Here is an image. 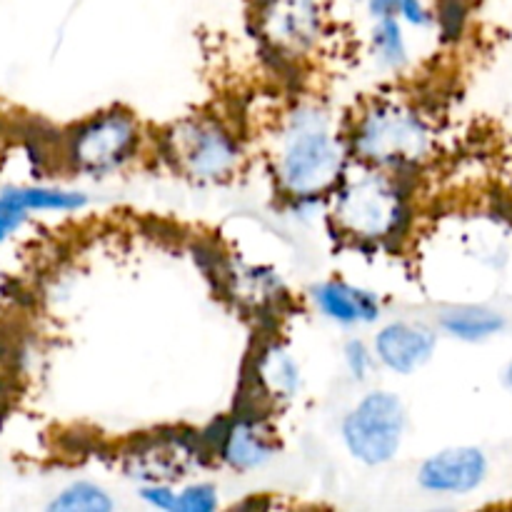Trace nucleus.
<instances>
[{"instance_id":"obj_9","label":"nucleus","mask_w":512,"mask_h":512,"mask_svg":"<svg viewBox=\"0 0 512 512\" xmlns=\"http://www.w3.org/2000/svg\"><path fill=\"white\" fill-rule=\"evenodd\" d=\"M438 333L418 320H393L373 338L375 358L383 368L398 375H413L433 358Z\"/></svg>"},{"instance_id":"obj_4","label":"nucleus","mask_w":512,"mask_h":512,"mask_svg":"<svg viewBox=\"0 0 512 512\" xmlns=\"http://www.w3.org/2000/svg\"><path fill=\"white\" fill-rule=\"evenodd\" d=\"M163 155L175 173L195 183H225L243 165V148L215 118H185L163 135Z\"/></svg>"},{"instance_id":"obj_8","label":"nucleus","mask_w":512,"mask_h":512,"mask_svg":"<svg viewBox=\"0 0 512 512\" xmlns=\"http://www.w3.org/2000/svg\"><path fill=\"white\" fill-rule=\"evenodd\" d=\"M488 478V458L480 448L460 445L425 458L418 468V485L433 495H468Z\"/></svg>"},{"instance_id":"obj_14","label":"nucleus","mask_w":512,"mask_h":512,"mask_svg":"<svg viewBox=\"0 0 512 512\" xmlns=\"http://www.w3.org/2000/svg\"><path fill=\"white\" fill-rule=\"evenodd\" d=\"M438 325L450 338L463 340V343H483L503 333L505 318L498 310L483 308V305H453L440 313Z\"/></svg>"},{"instance_id":"obj_13","label":"nucleus","mask_w":512,"mask_h":512,"mask_svg":"<svg viewBox=\"0 0 512 512\" xmlns=\"http://www.w3.org/2000/svg\"><path fill=\"white\" fill-rule=\"evenodd\" d=\"M300 365L278 340L263 345L255 355V390L270 405H285L300 393Z\"/></svg>"},{"instance_id":"obj_2","label":"nucleus","mask_w":512,"mask_h":512,"mask_svg":"<svg viewBox=\"0 0 512 512\" xmlns=\"http://www.w3.org/2000/svg\"><path fill=\"white\" fill-rule=\"evenodd\" d=\"M395 175L365 163L360 170H345L333 190L330 215L335 228L358 243L395 238L408 220V200Z\"/></svg>"},{"instance_id":"obj_23","label":"nucleus","mask_w":512,"mask_h":512,"mask_svg":"<svg viewBox=\"0 0 512 512\" xmlns=\"http://www.w3.org/2000/svg\"><path fill=\"white\" fill-rule=\"evenodd\" d=\"M440 25L448 35H458L463 30L465 23V3L463 0H445L443 8H440Z\"/></svg>"},{"instance_id":"obj_3","label":"nucleus","mask_w":512,"mask_h":512,"mask_svg":"<svg viewBox=\"0 0 512 512\" xmlns=\"http://www.w3.org/2000/svg\"><path fill=\"white\" fill-rule=\"evenodd\" d=\"M348 145L360 163L403 173L430 158L433 135L423 115L408 105L375 103L358 115Z\"/></svg>"},{"instance_id":"obj_22","label":"nucleus","mask_w":512,"mask_h":512,"mask_svg":"<svg viewBox=\"0 0 512 512\" xmlns=\"http://www.w3.org/2000/svg\"><path fill=\"white\" fill-rule=\"evenodd\" d=\"M398 18L415 28H430L435 23V15L423 0H398Z\"/></svg>"},{"instance_id":"obj_18","label":"nucleus","mask_w":512,"mask_h":512,"mask_svg":"<svg viewBox=\"0 0 512 512\" xmlns=\"http://www.w3.org/2000/svg\"><path fill=\"white\" fill-rule=\"evenodd\" d=\"M375 350L370 348L365 340L360 338H350L343 348V363L348 368L350 378L358 380V383H365V380L373 375L375 368Z\"/></svg>"},{"instance_id":"obj_1","label":"nucleus","mask_w":512,"mask_h":512,"mask_svg":"<svg viewBox=\"0 0 512 512\" xmlns=\"http://www.w3.org/2000/svg\"><path fill=\"white\" fill-rule=\"evenodd\" d=\"M348 150L333 115L313 103L290 110L275 143V175L293 200L333 193L348 170Z\"/></svg>"},{"instance_id":"obj_21","label":"nucleus","mask_w":512,"mask_h":512,"mask_svg":"<svg viewBox=\"0 0 512 512\" xmlns=\"http://www.w3.org/2000/svg\"><path fill=\"white\" fill-rule=\"evenodd\" d=\"M28 215V210H25L23 205L13 198V193L5 188L3 193H0V243L8 240L10 235L28 220Z\"/></svg>"},{"instance_id":"obj_20","label":"nucleus","mask_w":512,"mask_h":512,"mask_svg":"<svg viewBox=\"0 0 512 512\" xmlns=\"http://www.w3.org/2000/svg\"><path fill=\"white\" fill-rule=\"evenodd\" d=\"M138 498L148 508L160 512H178V488L173 483H148L138 488Z\"/></svg>"},{"instance_id":"obj_10","label":"nucleus","mask_w":512,"mask_h":512,"mask_svg":"<svg viewBox=\"0 0 512 512\" xmlns=\"http://www.w3.org/2000/svg\"><path fill=\"white\" fill-rule=\"evenodd\" d=\"M213 448L220 460L235 473H253V470L263 468L278 450L273 430L260 415H240V418L230 420L215 438Z\"/></svg>"},{"instance_id":"obj_11","label":"nucleus","mask_w":512,"mask_h":512,"mask_svg":"<svg viewBox=\"0 0 512 512\" xmlns=\"http://www.w3.org/2000/svg\"><path fill=\"white\" fill-rule=\"evenodd\" d=\"M198 463V450L183 438H155L140 445L125 458V475L138 480L140 485L148 483H175L185 478L190 468Z\"/></svg>"},{"instance_id":"obj_6","label":"nucleus","mask_w":512,"mask_h":512,"mask_svg":"<svg viewBox=\"0 0 512 512\" xmlns=\"http://www.w3.org/2000/svg\"><path fill=\"white\" fill-rule=\"evenodd\" d=\"M140 150V125L125 110H105L80 123L68 138L70 165L90 178L118 173Z\"/></svg>"},{"instance_id":"obj_7","label":"nucleus","mask_w":512,"mask_h":512,"mask_svg":"<svg viewBox=\"0 0 512 512\" xmlns=\"http://www.w3.org/2000/svg\"><path fill=\"white\" fill-rule=\"evenodd\" d=\"M258 28L285 58L308 55L323 35L320 0H258Z\"/></svg>"},{"instance_id":"obj_19","label":"nucleus","mask_w":512,"mask_h":512,"mask_svg":"<svg viewBox=\"0 0 512 512\" xmlns=\"http://www.w3.org/2000/svg\"><path fill=\"white\" fill-rule=\"evenodd\" d=\"M220 505L213 483H190L178 488V512H213Z\"/></svg>"},{"instance_id":"obj_12","label":"nucleus","mask_w":512,"mask_h":512,"mask_svg":"<svg viewBox=\"0 0 512 512\" xmlns=\"http://www.w3.org/2000/svg\"><path fill=\"white\" fill-rule=\"evenodd\" d=\"M315 308L333 323L355 328V325H373L383 315V300L378 293L348 280H325L310 290Z\"/></svg>"},{"instance_id":"obj_16","label":"nucleus","mask_w":512,"mask_h":512,"mask_svg":"<svg viewBox=\"0 0 512 512\" xmlns=\"http://www.w3.org/2000/svg\"><path fill=\"white\" fill-rule=\"evenodd\" d=\"M370 53H373L375 63H378L383 70H403L410 60L408 40H405V33H403V20L400 18L373 20Z\"/></svg>"},{"instance_id":"obj_15","label":"nucleus","mask_w":512,"mask_h":512,"mask_svg":"<svg viewBox=\"0 0 512 512\" xmlns=\"http://www.w3.org/2000/svg\"><path fill=\"white\" fill-rule=\"evenodd\" d=\"M13 198L33 213H75L88 205V198L80 190L50 188V185H20V188H8Z\"/></svg>"},{"instance_id":"obj_5","label":"nucleus","mask_w":512,"mask_h":512,"mask_svg":"<svg viewBox=\"0 0 512 512\" xmlns=\"http://www.w3.org/2000/svg\"><path fill=\"white\" fill-rule=\"evenodd\" d=\"M408 430L405 403L390 390L363 395L340 425L348 453L363 465H385L400 453Z\"/></svg>"},{"instance_id":"obj_25","label":"nucleus","mask_w":512,"mask_h":512,"mask_svg":"<svg viewBox=\"0 0 512 512\" xmlns=\"http://www.w3.org/2000/svg\"><path fill=\"white\" fill-rule=\"evenodd\" d=\"M505 383H508V388L512 390V358H510V363H508V370H505Z\"/></svg>"},{"instance_id":"obj_17","label":"nucleus","mask_w":512,"mask_h":512,"mask_svg":"<svg viewBox=\"0 0 512 512\" xmlns=\"http://www.w3.org/2000/svg\"><path fill=\"white\" fill-rule=\"evenodd\" d=\"M115 508V500L110 498L108 490L90 480H78L60 490L48 503L53 512H110Z\"/></svg>"},{"instance_id":"obj_24","label":"nucleus","mask_w":512,"mask_h":512,"mask_svg":"<svg viewBox=\"0 0 512 512\" xmlns=\"http://www.w3.org/2000/svg\"><path fill=\"white\" fill-rule=\"evenodd\" d=\"M368 13L373 20L398 18V0H368Z\"/></svg>"}]
</instances>
